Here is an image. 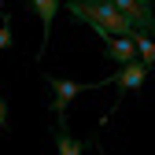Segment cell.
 I'll return each mask as SVG.
<instances>
[{"label": "cell", "mask_w": 155, "mask_h": 155, "mask_svg": "<svg viewBox=\"0 0 155 155\" xmlns=\"http://www.w3.org/2000/svg\"><path fill=\"white\" fill-rule=\"evenodd\" d=\"M59 4L78 18V22H89L96 33H122V37H133V22L111 4V0H59Z\"/></svg>", "instance_id": "obj_1"}, {"label": "cell", "mask_w": 155, "mask_h": 155, "mask_svg": "<svg viewBox=\"0 0 155 155\" xmlns=\"http://www.w3.org/2000/svg\"><path fill=\"white\" fill-rule=\"evenodd\" d=\"M104 81L118 89V100H114V107H122V100H126L129 92L144 89V81H148V67H144L140 59H129V63H122L118 70H114L111 78H104Z\"/></svg>", "instance_id": "obj_2"}, {"label": "cell", "mask_w": 155, "mask_h": 155, "mask_svg": "<svg viewBox=\"0 0 155 155\" xmlns=\"http://www.w3.org/2000/svg\"><path fill=\"white\" fill-rule=\"evenodd\" d=\"M48 81V89H52V96H55V118H59V126H67V107H70V100L74 96H81V92H89V89H104L107 81H96V85H81V81H67V78H45Z\"/></svg>", "instance_id": "obj_3"}, {"label": "cell", "mask_w": 155, "mask_h": 155, "mask_svg": "<svg viewBox=\"0 0 155 155\" xmlns=\"http://www.w3.org/2000/svg\"><path fill=\"white\" fill-rule=\"evenodd\" d=\"M111 4L133 22L137 33H151L155 37V4L151 0H111Z\"/></svg>", "instance_id": "obj_4"}, {"label": "cell", "mask_w": 155, "mask_h": 155, "mask_svg": "<svg viewBox=\"0 0 155 155\" xmlns=\"http://www.w3.org/2000/svg\"><path fill=\"white\" fill-rule=\"evenodd\" d=\"M104 55H107L114 67H122V63H129V59H137V45H133V37L104 33Z\"/></svg>", "instance_id": "obj_5"}, {"label": "cell", "mask_w": 155, "mask_h": 155, "mask_svg": "<svg viewBox=\"0 0 155 155\" xmlns=\"http://www.w3.org/2000/svg\"><path fill=\"white\" fill-rule=\"evenodd\" d=\"M30 8L37 11V18H41V26H45V37H41V52H45L48 37H52V18H55V11H59V0H30Z\"/></svg>", "instance_id": "obj_6"}, {"label": "cell", "mask_w": 155, "mask_h": 155, "mask_svg": "<svg viewBox=\"0 0 155 155\" xmlns=\"http://www.w3.org/2000/svg\"><path fill=\"white\" fill-rule=\"evenodd\" d=\"M133 45H137L140 63L151 70V67H155V37H151V33H133Z\"/></svg>", "instance_id": "obj_7"}, {"label": "cell", "mask_w": 155, "mask_h": 155, "mask_svg": "<svg viewBox=\"0 0 155 155\" xmlns=\"http://www.w3.org/2000/svg\"><path fill=\"white\" fill-rule=\"evenodd\" d=\"M55 151H59V155H81L85 144L74 140L70 133H67V126H59V129H55Z\"/></svg>", "instance_id": "obj_8"}, {"label": "cell", "mask_w": 155, "mask_h": 155, "mask_svg": "<svg viewBox=\"0 0 155 155\" xmlns=\"http://www.w3.org/2000/svg\"><path fill=\"white\" fill-rule=\"evenodd\" d=\"M8 45H11V22H8V15H0V52Z\"/></svg>", "instance_id": "obj_9"}, {"label": "cell", "mask_w": 155, "mask_h": 155, "mask_svg": "<svg viewBox=\"0 0 155 155\" xmlns=\"http://www.w3.org/2000/svg\"><path fill=\"white\" fill-rule=\"evenodd\" d=\"M0 129H8V104H4V92H0Z\"/></svg>", "instance_id": "obj_10"}, {"label": "cell", "mask_w": 155, "mask_h": 155, "mask_svg": "<svg viewBox=\"0 0 155 155\" xmlns=\"http://www.w3.org/2000/svg\"><path fill=\"white\" fill-rule=\"evenodd\" d=\"M100 155H107V151H100Z\"/></svg>", "instance_id": "obj_11"}]
</instances>
